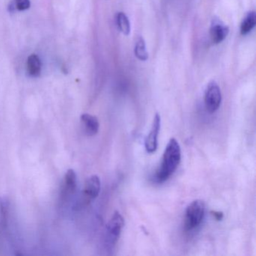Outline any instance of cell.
I'll use <instances>...</instances> for the list:
<instances>
[{"label":"cell","instance_id":"cell-1","mask_svg":"<svg viewBox=\"0 0 256 256\" xmlns=\"http://www.w3.org/2000/svg\"><path fill=\"white\" fill-rule=\"evenodd\" d=\"M180 160V146L178 140L173 138L170 139L164 150L161 166L156 174V181L163 182L167 180L178 168Z\"/></svg>","mask_w":256,"mask_h":256},{"label":"cell","instance_id":"cell-2","mask_svg":"<svg viewBox=\"0 0 256 256\" xmlns=\"http://www.w3.org/2000/svg\"><path fill=\"white\" fill-rule=\"evenodd\" d=\"M205 214L204 202L202 200H194L187 206L185 212L184 228L186 230H191L200 226Z\"/></svg>","mask_w":256,"mask_h":256},{"label":"cell","instance_id":"cell-3","mask_svg":"<svg viewBox=\"0 0 256 256\" xmlns=\"http://www.w3.org/2000/svg\"><path fill=\"white\" fill-rule=\"evenodd\" d=\"M221 102V90L216 82H211L205 91L204 104L206 110L210 114L215 113L220 108Z\"/></svg>","mask_w":256,"mask_h":256},{"label":"cell","instance_id":"cell-4","mask_svg":"<svg viewBox=\"0 0 256 256\" xmlns=\"http://www.w3.org/2000/svg\"><path fill=\"white\" fill-rule=\"evenodd\" d=\"M101 190V180L97 175H92L85 181L82 193V202L84 204L90 203L96 198Z\"/></svg>","mask_w":256,"mask_h":256},{"label":"cell","instance_id":"cell-5","mask_svg":"<svg viewBox=\"0 0 256 256\" xmlns=\"http://www.w3.org/2000/svg\"><path fill=\"white\" fill-rule=\"evenodd\" d=\"M124 226V217L118 211H115L107 224L108 238L112 245L118 242Z\"/></svg>","mask_w":256,"mask_h":256},{"label":"cell","instance_id":"cell-6","mask_svg":"<svg viewBox=\"0 0 256 256\" xmlns=\"http://www.w3.org/2000/svg\"><path fill=\"white\" fill-rule=\"evenodd\" d=\"M161 128V118L156 114L149 134L145 139V148L148 154H154L158 148V136Z\"/></svg>","mask_w":256,"mask_h":256},{"label":"cell","instance_id":"cell-7","mask_svg":"<svg viewBox=\"0 0 256 256\" xmlns=\"http://www.w3.org/2000/svg\"><path fill=\"white\" fill-rule=\"evenodd\" d=\"M80 121L88 136H94L98 133L100 130V122L96 116L89 114H83L80 116Z\"/></svg>","mask_w":256,"mask_h":256},{"label":"cell","instance_id":"cell-8","mask_svg":"<svg viewBox=\"0 0 256 256\" xmlns=\"http://www.w3.org/2000/svg\"><path fill=\"white\" fill-rule=\"evenodd\" d=\"M229 34V29L227 26L220 23H214L210 30L211 41L214 44H218L226 40Z\"/></svg>","mask_w":256,"mask_h":256},{"label":"cell","instance_id":"cell-9","mask_svg":"<svg viewBox=\"0 0 256 256\" xmlns=\"http://www.w3.org/2000/svg\"><path fill=\"white\" fill-rule=\"evenodd\" d=\"M77 174L73 169H68L64 178V190L66 194H73L77 188Z\"/></svg>","mask_w":256,"mask_h":256},{"label":"cell","instance_id":"cell-10","mask_svg":"<svg viewBox=\"0 0 256 256\" xmlns=\"http://www.w3.org/2000/svg\"><path fill=\"white\" fill-rule=\"evenodd\" d=\"M28 71L32 77H38L41 74V60L37 55L32 54L28 58Z\"/></svg>","mask_w":256,"mask_h":256},{"label":"cell","instance_id":"cell-11","mask_svg":"<svg viewBox=\"0 0 256 256\" xmlns=\"http://www.w3.org/2000/svg\"><path fill=\"white\" fill-rule=\"evenodd\" d=\"M256 24V16L254 12H248L242 20L240 26V34L242 36L250 34Z\"/></svg>","mask_w":256,"mask_h":256},{"label":"cell","instance_id":"cell-12","mask_svg":"<svg viewBox=\"0 0 256 256\" xmlns=\"http://www.w3.org/2000/svg\"><path fill=\"white\" fill-rule=\"evenodd\" d=\"M116 24L120 31L124 35L128 36L131 31L130 20L124 12H119L116 14Z\"/></svg>","mask_w":256,"mask_h":256},{"label":"cell","instance_id":"cell-13","mask_svg":"<svg viewBox=\"0 0 256 256\" xmlns=\"http://www.w3.org/2000/svg\"><path fill=\"white\" fill-rule=\"evenodd\" d=\"M134 54L140 61H146L148 59V53L146 50V44L143 38H139L134 46Z\"/></svg>","mask_w":256,"mask_h":256},{"label":"cell","instance_id":"cell-14","mask_svg":"<svg viewBox=\"0 0 256 256\" xmlns=\"http://www.w3.org/2000/svg\"><path fill=\"white\" fill-rule=\"evenodd\" d=\"M10 203L6 198L0 197V222L5 224L8 215Z\"/></svg>","mask_w":256,"mask_h":256},{"label":"cell","instance_id":"cell-15","mask_svg":"<svg viewBox=\"0 0 256 256\" xmlns=\"http://www.w3.org/2000/svg\"><path fill=\"white\" fill-rule=\"evenodd\" d=\"M30 7V0H14L12 2V5L10 6V8H11L12 11H24V10H28Z\"/></svg>","mask_w":256,"mask_h":256},{"label":"cell","instance_id":"cell-16","mask_svg":"<svg viewBox=\"0 0 256 256\" xmlns=\"http://www.w3.org/2000/svg\"><path fill=\"white\" fill-rule=\"evenodd\" d=\"M211 214H212V215L214 216V218H215L217 221H221V220H222V212H220V211H212Z\"/></svg>","mask_w":256,"mask_h":256}]
</instances>
